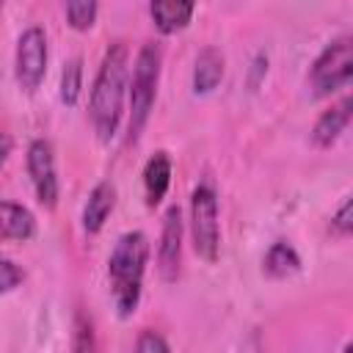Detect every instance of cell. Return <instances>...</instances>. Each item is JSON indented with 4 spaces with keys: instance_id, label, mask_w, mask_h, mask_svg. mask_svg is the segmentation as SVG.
Returning a JSON list of instances; mask_svg holds the SVG:
<instances>
[{
    "instance_id": "obj_1",
    "label": "cell",
    "mask_w": 353,
    "mask_h": 353,
    "mask_svg": "<svg viewBox=\"0 0 353 353\" xmlns=\"http://www.w3.org/2000/svg\"><path fill=\"white\" fill-rule=\"evenodd\" d=\"M124 97H127V44L113 41L102 55L88 102L91 124L102 143H110L119 132L124 116Z\"/></svg>"
},
{
    "instance_id": "obj_2",
    "label": "cell",
    "mask_w": 353,
    "mask_h": 353,
    "mask_svg": "<svg viewBox=\"0 0 353 353\" xmlns=\"http://www.w3.org/2000/svg\"><path fill=\"white\" fill-rule=\"evenodd\" d=\"M146 259H149V240L143 232H124L110 251L108 281H110L113 303L121 317H130L138 309Z\"/></svg>"
},
{
    "instance_id": "obj_3",
    "label": "cell",
    "mask_w": 353,
    "mask_h": 353,
    "mask_svg": "<svg viewBox=\"0 0 353 353\" xmlns=\"http://www.w3.org/2000/svg\"><path fill=\"white\" fill-rule=\"evenodd\" d=\"M160 61L163 50L157 41H146L132 63V77H130V141H138L143 132L154 97H157V80H160Z\"/></svg>"
},
{
    "instance_id": "obj_4",
    "label": "cell",
    "mask_w": 353,
    "mask_h": 353,
    "mask_svg": "<svg viewBox=\"0 0 353 353\" xmlns=\"http://www.w3.org/2000/svg\"><path fill=\"white\" fill-rule=\"evenodd\" d=\"M190 234L196 254L204 262H215L221 251V226H218V199L210 185H199L190 193Z\"/></svg>"
},
{
    "instance_id": "obj_5",
    "label": "cell",
    "mask_w": 353,
    "mask_h": 353,
    "mask_svg": "<svg viewBox=\"0 0 353 353\" xmlns=\"http://www.w3.org/2000/svg\"><path fill=\"white\" fill-rule=\"evenodd\" d=\"M353 77V41L350 36H342L314 58L309 83L314 88V97H328L339 88H345Z\"/></svg>"
},
{
    "instance_id": "obj_6",
    "label": "cell",
    "mask_w": 353,
    "mask_h": 353,
    "mask_svg": "<svg viewBox=\"0 0 353 353\" xmlns=\"http://www.w3.org/2000/svg\"><path fill=\"white\" fill-rule=\"evenodd\" d=\"M47 74V36L41 28L22 30L14 55V77L22 91H36Z\"/></svg>"
},
{
    "instance_id": "obj_7",
    "label": "cell",
    "mask_w": 353,
    "mask_h": 353,
    "mask_svg": "<svg viewBox=\"0 0 353 353\" xmlns=\"http://www.w3.org/2000/svg\"><path fill=\"white\" fill-rule=\"evenodd\" d=\"M28 174H30L36 199L47 210H52L58 204V171H55V152L50 141L36 138L28 146Z\"/></svg>"
},
{
    "instance_id": "obj_8",
    "label": "cell",
    "mask_w": 353,
    "mask_h": 353,
    "mask_svg": "<svg viewBox=\"0 0 353 353\" xmlns=\"http://www.w3.org/2000/svg\"><path fill=\"white\" fill-rule=\"evenodd\" d=\"M182 262V212L179 207H168L163 218V234L157 245V270L163 281H176Z\"/></svg>"
},
{
    "instance_id": "obj_9",
    "label": "cell",
    "mask_w": 353,
    "mask_h": 353,
    "mask_svg": "<svg viewBox=\"0 0 353 353\" xmlns=\"http://www.w3.org/2000/svg\"><path fill=\"white\" fill-rule=\"evenodd\" d=\"M193 11H196V0H149L152 22L165 36L188 28V22L193 19Z\"/></svg>"
},
{
    "instance_id": "obj_10",
    "label": "cell",
    "mask_w": 353,
    "mask_h": 353,
    "mask_svg": "<svg viewBox=\"0 0 353 353\" xmlns=\"http://www.w3.org/2000/svg\"><path fill=\"white\" fill-rule=\"evenodd\" d=\"M36 234V218L28 207L0 199V243H25Z\"/></svg>"
},
{
    "instance_id": "obj_11",
    "label": "cell",
    "mask_w": 353,
    "mask_h": 353,
    "mask_svg": "<svg viewBox=\"0 0 353 353\" xmlns=\"http://www.w3.org/2000/svg\"><path fill=\"white\" fill-rule=\"evenodd\" d=\"M113 207H116V188L110 182L94 185V190L88 193V201L83 207V229H85V234H97L105 226V221L110 218Z\"/></svg>"
},
{
    "instance_id": "obj_12",
    "label": "cell",
    "mask_w": 353,
    "mask_h": 353,
    "mask_svg": "<svg viewBox=\"0 0 353 353\" xmlns=\"http://www.w3.org/2000/svg\"><path fill=\"white\" fill-rule=\"evenodd\" d=\"M350 108H353V102H350V97H345L334 108L323 110V116L314 121V130H312V138L317 146H331L345 132V127L350 121Z\"/></svg>"
},
{
    "instance_id": "obj_13",
    "label": "cell",
    "mask_w": 353,
    "mask_h": 353,
    "mask_svg": "<svg viewBox=\"0 0 353 353\" xmlns=\"http://www.w3.org/2000/svg\"><path fill=\"white\" fill-rule=\"evenodd\" d=\"M171 185V157L165 152H154L143 168V193H146V204L157 207L165 196Z\"/></svg>"
},
{
    "instance_id": "obj_14",
    "label": "cell",
    "mask_w": 353,
    "mask_h": 353,
    "mask_svg": "<svg viewBox=\"0 0 353 353\" xmlns=\"http://www.w3.org/2000/svg\"><path fill=\"white\" fill-rule=\"evenodd\" d=\"M223 80V55L215 47H204L196 58L193 66V91L196 94H210L218 88V83Z\"/></svg>"
},
{
    "instance_id": "obj_15",
    "label": "cell",
    "mask_w": 353,
    "mask_h": 353,
    "mask_svg": "<svg viewBox=\"0 0 353 353\" xmlns=\"http://www.w3.org/2000/svg\"><path fill=\"white\" fill-rule=\"evenodd\" d=\"M262 268H265V273L270 279H287L301 268V256L295 254V248L290 243L279 240V243H273L268 248V254L262 259Z\"/></svg>"
},
{
    "instance_id": "obj_16",
    "label": "cell",
    "mask_w": 353,
    "mask_h": 353,
    "mask_svg": "<svg viewBox=\"0 0 353 353\" xmlns=\"http://www.w3.org/2000/svg\"><path fill=\"white\" fill-rule=\"evenodd\" d=\"M80 91H83V61L69 58L63 63V72H61V99L66 105H77Z\"/></svg>"
},
{
    "instance_id": "obj_17",
    "label": "cell",
    "mask_w": 353,
    "mask_h": 353,
    "mask_svg": "<svg viewBox=\"0 0 353 353\" xmlns=\"http://www.w3.org/2000/svg\"><path fill=\"white\" fill-rule=\"evenodd\" d=\"M63 8H66V22L74 30H88L97 22L99 0H63Z\"/></svg>"
},
{
    "instance_id": "obj_18",
    "label": "cell",
    "mask_w": 353,
    "mask_h": 353,
    "mask_svg": "<svg viewBox=\"0 0 353 353\" xmlns=\"http://www.w3.org/2000/svg\"><path fill=\"white\" fill-rule=\"evenodd\" d=\"M19 284H22V270H19L11 259L0 256V295H6V292H11V290H17Z\"/></svg>"
},
{
    "instance_id": "obj_19",
    "label": "cell",
    "mask_w": 353,
    "mask_h": 353,
    "mask_svg": "<svg viewBox=\"0 0 353 353\" xmlns=\"http://www.w3.org/2000/svg\"><path fill=\"white\" fill-rule=\"evenodd\" d=\"M350 229H353V223H350V199H345V201L339 204L336 215L331 218V232H334L336 237H347Z\"/></svg>"
},
{
    "instance_id": "obj_20",
    "label": "cell",
    "mask_w": 353,
    "mask_h": 353,
    "mask_svg": "<svg viewBox=\"0 0 353 353\" xmlns=\"http://www.w3.org/2000/svg\"><path fill=\"white\" fill-rule=\"evenodd\" d=\"M135 350L138 353H165L168 350V342L160 336V334H154V331H143L141 336H138V342H135Z\"/></svg>"
},
{
    "instance_id": "obj_21",
    "label": "cell",
    "mask_w": 353,
    "mask_h": 353,
    "mask_svg": "<svg viewBox=\"0 0 353 353\" xmlns=\"http://www.w3.org/2000/svg\"><path fill=\"white\" fill-rule=\"evenodd\" d=\"M8 154H11V138H8L6 132H0V168L6 165Z\"/></svg>"
},
{
    "instance_id": "obj_22",
    "label": "cell",
    "mask_w": 353,
    "mask_h": 353,
    "mask_svg": "<svg viewBox=\"0 0 353 353\" xmlns=\"http://www.w3.org/2000/svg\"><path fill=\"white\" fill-rule=\"evenodd\" d=\"M0 8H3V0H0Z\"/></svg>"
}]
</instances>
